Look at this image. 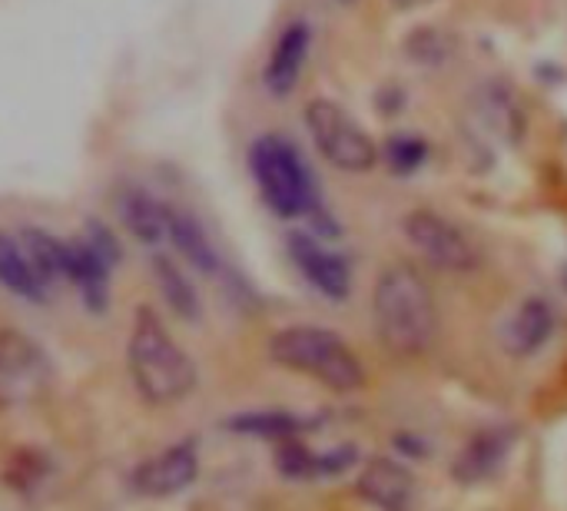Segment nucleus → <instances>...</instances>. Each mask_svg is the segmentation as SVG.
I'll list each match as a JSON object with an SVG mask.
<instances>
[{"mask_svg": "<svg viewBox=\"0 0 567 511\" xmlns=\"http://www.w3.org/2000/svg\"><path fill=\"white\" fill-rule=\"evenodd\" d=\"M372 323L379 343L402 359L422 356L435 343V296L412 263H392L379 273L372 289Z\"/></svg>", "mask_w": 567, "mask_h": 511, "instance_id": "1", "label": "nucleus"}, {"mask_svg": "<svg viewBox=\"0 0 567 511\" xmlns=\"http://www.w3.org/2000/svg\"><path fill=\"white\" fill-rule=\"evenodd\" d=\"M126 369L146 406L186 402L199 386V369L189 352L173 339L156 309L140 306L126 339Z\"/></svg>", "mask_w": 567, "mask_h": 511, "instance_id": "2", "label": "nucleus"}, {"mask_svg": "<svg viewBox=\"0 0 567 511\" xmlns=\"http://www.w3.org/2000/svg\"><path fill=\"white\" fill-rule=\"evenodd\" d=\"M249 173L259 186L262 203L282 219L312 216L326 226L319 190L312 170L306 166L299 146L282 133H262L249 146Z\"/></svg>", "mask_w": 567, "mask_h": 511, "instance_id": "3", "label": "nucleus"}, {"mask_svg": "<svg viewBox=\"0 0 567 511\" xmlns=\"http://www.w3.org/2000/svg\"><path fill=\"white\" fill-rule=\"evenodd\" d=\"M269 359L289 372L309 376L332 392H355L365 386L362 359L349 343L322 326H286L269 339Z\"/></svg>", "mask_w": 567, "mask_h": 511, "instance_id": "4", "label": "nucleus"}, {"mask_svg": "<svg viewBox=\"0 0 567 511\" xmlns=\"http://www.w3.org/2000/svg\"><path fill=\"white\" fill-rule=\"evenodd\" d=\"M306 130L319 150V156L342 173H369L379 166V143L369 136L362 123L349 116L336 100L316 96L306 103Z\"/></svg>", "mask_w": 567, "mask_h": 511, "instance_id": "5", "label": "nucleus"}, {"mask_svg": "<svg viewBox=\"0 0 567 511\" xmlns=\"http://www.w3.org/2000/svg\"><path fill=\"white\" fill-rule=\"evenodd\" d=\"M53 386V359L20 329H0V409H27Z\"/></svg>", "mask_w": 567, "mask_h": 511, "instance_id": "6", "label": "nucleus"}, {"mask_svg": "<svg viewBox=\"0 0 567 511\" xmlns=\"http://www.w3.org/2000/svg\"><path fill=\"white\" fill-rule=\"evenodd\" d=\"M402 229L409 243L435 266L445 273H475L482 266V249L478 243L449 216L435 209H412L402 219Z\"/></svg>", "mask_w": 567, "mask_h": 511, "instance_id": "7", "label": "nucleus"}, {"mask_svg": "<svg viewBox=\"0 0 567 511\" xmlns=\"http://www.w3.org/2000/svg\"><path fill=\"white\" fill-rule=\"evenodd\" d=\"M196 479H199V452L196 442L186 439L163 449L159 456L143 459L130 472V489L143 499H173L186 492Z\"/></svg>", "mask_w": 567, "mask_h": 511, "instance_id": "8", "label": "nucleus"}, {"mask_svg": "<svg viewBox=\"0 0 567 511\" xmlns=\"http://www.w3.org/2000/svg\"><path fill=\"white\" fill-rule=\"evenodd\" d=\"M289 256L296 263V269L306 276V283L312 289H319L326 299L342 303L352 289V269L349 259L329 246H322L316 236L309 233H292L289 236Z\"/></svg>", "mask_w": 567, "mask_h": 511, "instance_id": "9", "label": "nucleus"}, {"mask_svg": "<svg viewBox=\"0 0 567 511\" xmlns=\"http://www.w3.org/2000/svg\"><path fill=\"white\" fill-rule=\"evenodd\" d=\"M518 442V429L515 426H488L482 432H475L465 449L458 452V459L452 462V476L462 486H478L488 482L512 456Z\"/></svg>", "mask_w": 567, "mask_h": 511, "instance_id": "10", "label": "nucleus"}, {"mask_svg": "<svg viewBox=\"0 0 567 511\" xmlns=\"http://www.w3.org/2000/svg\"><path fill=\"white\" fill-rule=\"evenodd\" d=\"M309 47H312V30L306 20H292L279 30L269 60L262 67V83L272 96H289L296 90L309 60Z\"/></svg>", "mask_w": 567, "mask_h": 511, "instance_id": "11", "label": "nucleus"}, {"mask_svg": "<svg viewBox=\"0 0 567 511\" xmlns=\"http://www.w3.org/2000/svg\"><path fill=\"white\" fill-rule=\"evenodd\" d=\"M110 269L113 263L96 253L86 239H66L63 246V279L76 286L86 309L103 313L110 303Z\"/></svg>", "mask_w": 567, "mask_h": 511, "instance_id": "12", "label": "nucleus"}, {"mask_svg": "<svg viewBox=\"0 0 567 511\" xmlns=\"http://www.w3.org/2000/svg\"><path fill=\"white\" fill-rule=\"evenodd\" d=\"M355 492L379 511H409L415 502V479L395 459H372L359 472Z\"/></svg>", "mask_w": 567, "mask_h": 511, "instance_id": "13", "label": "nucleus"}, {"mask_svg": "<svg viewBox=\"0 0 567 511\" xmlns=\"http://www.w3.org/2000/svg\"><path fill=\"white\" fill-rule=\"evenodd\" d=\"M359 462V449L355 446H339L329 452H312L309 446H302L299 439L282 442L276 452V466L286 479L292 482H316V479H332L349 472Z\"/></svg>", "mask_w": 567, "mask_h": 511, "instance_id": "14", "label": "nucleus"}, {"mask_svg": "<svg viewBox=\"0 0 567 511\" xmlns=\"http://www.w3.org/2000/svg\"><path fill=\"white\" fill-rule=\"evenodd\" d=\"M120 219L130 229V236L143 246H159L166 239V223H169V206L156 200L153 193L140 186H126L116 200Z\"/></svg>", "mask_w": 567, "mask_h": 511, "instance_id": "15", "label": "nucleus"}, {"mask_svg": "<svg viewBox=\"0 0 567 511\" xmlns=\"http://www.w3.org/2000/svg\"><path fill=\"white\" fill-rule=\"evenodd\" d=\"M166 239L176 246V253H179L193 269H199L203 276H219L223 259H219V253H216L213 239L206 236V229H203V223H199L196 216H189L186 209L169 206Z\"/></svg>", "mask_w": 567, "mask_h": 511, "instance_id": "16", "label": "nucleus"}, {"mask_svg": "<svg viewBox=\"0 0 567 511\" xmlns=\"http://www.w3.org/2000/svg\"><path fill=\"white\" fill-rule=\"evenodd\" d=\"M551 333H555V309H551V303L532 296L512 316V323L505 329V343H508V349L515 356H532V352H538L551 339Z\"/></svg>", "mask_w": 567, "mask_h": 511, "instance_id": "17", "label": "nucleus"}, {"mask_svg": "<svg viewBox=\"0 0 567 511\" xmlns=\"http://www.w3.org/2000/svg\"><path fill=\"white\" fill-rule=\"evenodd\" d=\"M229 432L239 436H256V439H269V442H292L309 436L312 429H319V422L292 416V412H246V416H233L226 422Z\"/></svg>", "mask_w": 567, "mask_h": 511, "instance_id": "18", "label": "nucleus"}, {"mask_svg": "<svg viewBox=\"0 0 567 511\" xmlns=\"http://www.w3.org/2000/svg\"><path fill=\"white\" fill-rule=\"evenodd\" d=\"M0 283L13 296L30 299V303H40L47 296V283L37 276V269L27 259L20 239H10L7 233H0Z\"/></svg>", "mask_w": 567, "mask_h": 511, "instance_id": "19", "label": "nucleus"}, {"mask_svg": "<svg viewBox=\"0 0 567 511\" xmlns=\"http://www.w3.org/2000/svg\"><path fill=\"white\" fill-rule=\"evenodd\" d=\"M153 276H156V286H159L166 306H169L179 319L196 323L199 313H203V306H199V296H196L193 283L183 276V269H179L169 256H156V259H153Z\"/></svg>", "mask_w": 567, "mask_h": 511, "instance_id": "20", "label": "nucleus"}, {"mask_svg": "<svg viewBox=\"0 0 567 511\" xmlns=\"http://www.w3.org/2000/svg\"><path fill=\"white\" fill-rule=\"evenodd\" d=\"M20 246H23L27 259L33 263L37 276H40L47 286H53L56 279H63V246H66V239H56V236H50L47 229L27 226V229L20 233Z\"/></svg>", "mask_w": 567, "mask_h": 511, "instance_id": "21", "label": "nucleus"}, {"mask_svg": "<svg viewBox=\"0 0 567 511\" xmlns=\"http://www.w3.org/2000/svg\"><path fill=\"white\" fill-rule=\"evenodd\" d=\"M382 156H385L392 173L409 176V173H415L429 160V143L419 133H395V136H389Z\"/></svg>", "mask_w": 567, "mask_h": 511, "instance_id": "22", "label": "nucleus"}, {"mask_svg": "<svg viewBox=\"0 0 567 511\" xmlns=\"http://www.w3.org/2000/svg\"><path fill=\"white\" fill-rule=\"evenodd\" d=\"M409 50L419 63H442L452 53V40L442 30H415Z\"/></svg>", "mask_w": 567, "mask_h": 511, "instance_id": "23", "label": "nucleus"}, {"mask_svg": "<svg viewBox=\"0 0 567 511\" xmlns=\"http://www.w3.org/2000/svg\"><path fill=\"white\" fill-rule=\"evenodd\" d=\"M429 3H435V0H392V7H399V10H419V7H429Z\"/></svg>", "mask_w": 567, "mask_h": 511, "instance_id": "24", "label": "nucleus"}, {"mask_svg": "<svg viewBox=\"0 0 567 511\" xmlns=\"http://www.w3.org/2000/svg\"><path fill=\"white\" fill-rule=\"evenodd\" d=\"M339 3H355V0H339Z\"/></svg>", "mask_w": 567, "mask_h": 511, "instance_id": "25", "label": "nucleus"}, {"mask_svg": "<svg viewBox=\"0 0 567 511\" xmlns=\"http://www.w3.org/2000/svg\"><path fill=\"white\" fill-rule=\"evenodd\" d=\"M565 286H567V263H565Z\"/></svg>", "mask_w": 567, "mask_h": 511, "instance_id": "26", "label": "nucleus"}]
</instances>
